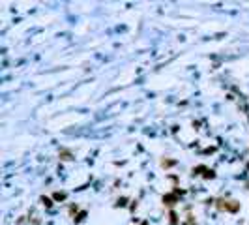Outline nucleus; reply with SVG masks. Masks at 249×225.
Here are the masks:
<instances>
[{"instance_id":"obj_1","label":"nucleus","mask_w":249,"mask_h":225,"mask_svg":"<svg viewBox=\"0 0 249 225\" xmlns=\"http://www.w3.org/2000/svg\"><path fill=\"white\" fill-rule=\"evenodd\" d=\"M217 210H227V212H238L240 210V203L238 201H228V199H219L217 201Z\"/></svg>"},{"instance_id":"obj_2","label":"nucleus","mask_w":249,"mask_h":225,"mask_svg":"<svg viewBox=\"0 0 249 225\" xmlns=\"http://www.w3.org/2000/svg\"><path fill=\"white\" fill-rule=\"evenodd\" d=\"M176 201H178V197L174 195V193H171V195H165V197H163V203L169 204V206H172V204H174Z\"/></svg>"},{"instance_id":"obj_3","label":"nucleus","mask_w":249,"mask_h":225,"mask_svg":"<svg viewBox=\"0 0 249 225\" xmlns=\"http://www.w3.org/2000/svg\"><path fill=\"white\" fill-rule=\"evenodd\" d=\"M53 197L56 199V201H64V199H66V193H60V191H56V193H54Z\"/></svg>"},{"instance_id":"obj_4","label":"nucleus","mask_w":249,"mask_h":225,"mask_svg":"<svg viewBox=\"0 0 249 225\" xmlns=\"http://www.w3.org/2000/svg\"><path fill=\"white\" fill-rule=\"evenodd\" d=\"M41 203L45 204V206H53V203H51V199H49V197H41Z\"/></svg>"},{"instance_id":"obj_5","label":"nucleus","mask_w":249,"mask_h":225,"mask_svg":"<svg viewBox=\"0 0 249 225\" xmlns=\"http://www.w3.org/2000/svg\"><path fill=\"white\" fill-rule=\"evenodd\" d=\"M62 160H71V154L69 152H62Z\"/></svg>"},{"instance_id":"obj_6","label":"nucleus","mask_w":249,"mask_h":225,"mask_svg":"<svg viewBox=\"0 0 249 225\" xmlns=\"http://www.w3.org/2000/svg\"><path fill=\"white\" fill-rule=\"evenodd\" d=\"M161 165H163V167H171V165H174V161H161Z\"/></svg>"},{"instance_id":"obj_7","label":"nucleus","mask_w":249,"mask_h":225,"mask_svg":"<svg viewBox=\"0 0 249 225\" xmlns=\"http://www.w3.org/2000/svg\"><path fill=\"white\" fill-rule=\"evenodd\" d=\"M141 225H148V223H146V221H144V223H141Z\"/></svg>"}]
</instances>
